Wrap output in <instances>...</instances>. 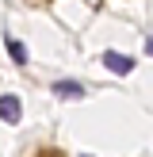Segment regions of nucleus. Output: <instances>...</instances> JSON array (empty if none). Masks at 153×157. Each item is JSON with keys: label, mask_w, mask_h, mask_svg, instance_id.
Segmentation results:
<instances>
[{"label": "nucleus", "mask_w": 153, "mask_h": 157, "mask_svg": "<svg viewBox=\"0 0 153 157\" xmlns=\"http://www.w3.org/2000/svg\"><path fill=\"white\" fill-rule=\"evenodd\" d=\"M0 119H4V123H19V119H23L19 96H12V92H8V96H0Z\"/></svg>", "instance_id": "nucleus-1"}, {"label": "nucleus", "mask_w": 153, "mask_h": 157, "mask_svg": "<svg viewBox=\"0 0 153 157\" xmlns=\"http://www.w3.org/2000/svg\"><path fill=\"white\" fill-rule=\"evenodd\" d=\"M103 65H107V69H111V73H115V77H126V73H130V69H134V61H130V58H126V54H115V50H107V54H103Z\"/></svg>", "instance_id": "nucleus-2"}, {"label": "nucleus", "mask_w": 153, "mask_h": 157, "mask_svg": "<svg viewBox=\"0 0 153 157\" xmlns=\"http://www.w3.org/2000/svg\"><path fill=\"white\" fill-rule=\"evenodd\" d=\"M54 96L80 100V96H84V84H76V81H54Z\"/></svg>", "instance_id": "nucleus-3"}, {"label": "nucleus", "mask_w": 153, "mask_h": 157, "mask_svg": "<svg viewBox=\"0 0 153 157\" xmlns=\"http://www.w3.org/2000/svg\"><path fill=\"white\" fill-rule=\"evenodd\" d=\"M4 46H8V58H12L15 65H27V46H23L19 38H4Z\"/></svg>", "instance_id": "nucleus-4"}, {"label": "nucleus", "mask_w": 153, "mask_h": 157, "mask_svg": "<svg viewBox=\"0 0 153 157\" xmlns=\"http://www.w3.org/2000/svg\"><path fill=\"white\" fill-rule=\"evenodd\" d=\"M145 54H153V38H145Z\"/></svg>", "instance_id": "nucleus-5"}, {"label": "nucleus", "mask_w": 153, "mask_h": 157, "mask_svg": "<svg viewBox=\"0 0 153 157\" xmlns=\"http://www.w3.org/2000/svg\"><path fill=\"white\" fill-rule=\"evenodd\" d=\"M84 157H88V153H84Z\"/></svg>", "instance_id": "nucleus-6"}]
</instances>
